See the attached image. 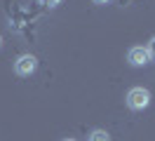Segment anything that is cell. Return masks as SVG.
I'll list each match as a JSON object with an SVG mask.
<instances>
[{
	"label": "cell",
	"instance_id": "1",
	"mask_svg": "<svg viewBox=\"0 0 155 141\" xmlns=\"http://www.w3.org/2000/svg\"><path fill=\"white\" fill-rule=\"evenodd\" d=\"M125 103H127V108H132V111H143L150 103V92L146 87H132L125 96Z\"/></svg>",
	"mask_w": 155,
	"mask_h": 141
},
{
	"label": "cell",
	"instance_id": "2",
	"mask_svg": "<svg viewBox=\"0 0 155 141\" xmlns=\"http://www.w3.org/2000/svg\"><path fill=\"white\" fill-rule=\"evenodd\" d=\"M35 68H38V59H35L33 54H21L19 59L14 61V73L21 75V78L35 73Z\"/></svg>",
	"mask_w": 155,
	"mask_h": 141
},
{
	"label": "cell",
	"instance_id": "3",
	"mask_svg": "<svg viewBox=\"0 0 155 141\" xmlns=\"http://www.w3.org/2000/svg\"><path fill=\"white\" fill-rule=\"evenodd\" d=\"M127 61L132 66H146L148 61H150V56H148V49L146 47H141V45H136V47H132L129 52H127Z\"/></svg>",
	"mask_w": 155,
	"mask_h": 141
},
{
	"label": "cell",
	"instance_id": "4",
	"mask_svg": "<svg viewBox=\"0 0 155 141\" xmlns=\"http://www.w3.org/2000/svg\"><path fill=\"white\" fill-rule=\"evenodd\" d=\"M87 141H110V136H108V132L106 129H94L92 134H89V139Z\"/></svg>",
	"mask_w": 155,
	"mask_h": 141
},
{
	"label": "cell",
	"instance_id": "5",
	"mask_svg": "<svg viewBox=\"0 0 155 141\" xmlns=\"http://www.w3.org/2000/svg\"><path fill=\"white\" fill-rule=\"evenodd\" d=\"M40 5H42V7L54 9V7H59V5H61V0H40Z\"/></svg>",
	"mask_w": 155,
	"mask_h": 141
},
{
	"label": "cell",
	"instance_id": "6",
	"mask_svg": "<svg viewBox=\"0 0 155 141\" xmlns=\"http://www.w3.org/2000/svg\"><path fill=\"white\" fill-rule=\"evenodd\" d=\"M146 49H148V56L155 61V35L150 38V42H148V47H146Z\"/></svg>",
	"mask_w": 155,
	"mask_h": 141
},
{
	"label": "cell",
	"instance_id": "7",
	"mask_svg": "<svg viewBox=\"0 0 155 141\" xmlns=\"http://www.w3.org/2000/svg\"><path fill=\"white\" fill-rule=\"evenodd\" d=\"M92 2H94V5H108L110 0H92Z\"/></svg>",
	"mask_w": 155,
	"mask_h": 141
},
{
	"label": "cell",
	"instance_id": "8",
	"mask_svg": "<svg viewBox=\"0 0 155 141\" xmlns=\"http://www.w3.org/2000/svg\"><path fill=\"white\" fill-rule=\"evenodd\" d=\"M0 47H2V35H0Z\"/></svg>",
	"mask_w": 155,
	"mask_h": 141
},
{
	"label": "cell",
	"instance_id": "9",
	"mask_svg": "<svg viewBox=\"0 0 155 141\" xmlns=\"http://www.w3.org/2000/svg\"><path fill=\"white\" fill-rule=\"evenodd\" d=\"M64 141H75V139H64Z\"/></svg>",
	"mask_w": 155,
	"mask_h": 141
}]
</instances>
